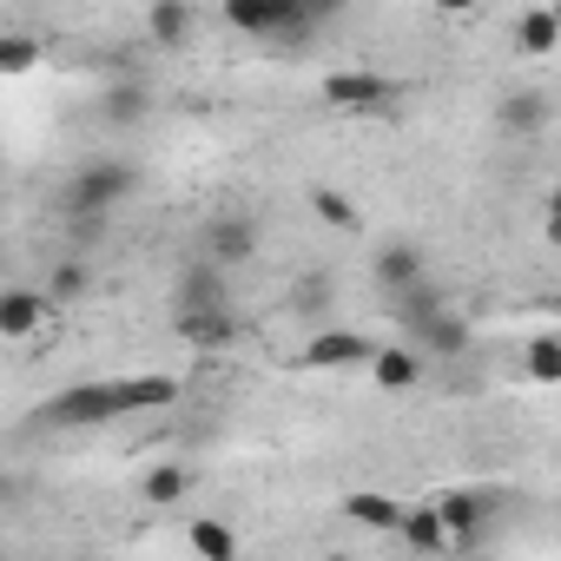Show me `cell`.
<instances>
[{"label":"cell","mask_w":561,"mask_h":561,"mask_svg":"<svg viewBox=\"0 0 561 561\" xmlns=\"http://www.w3.org/2000/svg\"><path fill=\"white\" fill-rule=\"evenodd\" d=\"M133 192H139V165H133V159H80L73 179H67V192H60V211L113 218Z\"/></svg>","instance_id":"3957f363"},{"label":"cell","mask_w":561,"mask_h":561,"mask_svg":"<svg viewBox=\"0 0 561 561\" xmlns=\"http://www.w3.org/2000/svg\"><path fill=\"white\" fill-rule=\"evenodd\" d=\"M41 291H47V305H54V311H60V305H80V298L93 291V264H87L80 251H67V257L47 271V285H41Z\"/></svg>","instance_id":"d6986e66"},{"label":"cell","mask_w":561,"mask_h":561,"mask_svg":"<svg viewBox=\"0 0 561 561\" xmlns=\"http://www.w3.org/2000/svg\"><path fill=\"white\" fill-rule=\"evenodd\" d=\"M443 305H449V291L436 285V277H423V285H410V291H397V298H390V311H397V324H403V331H410V324H423V318H436Z\"/></svg>","instance_id":"603a6c76"},{"label":"cell","mask_w":561,"mask_h":561,"mask_svg":"<svg viewBox=\"0 0 561 561\" xmlns=\"http://www.w3.org/2000/svg\"><path fill=\"white\" fill-rule=\"evenodd\" d=\"M291 318H305V324H318V331L337 318V277H331L324 264H311V271L291 277Z\"/></svg>","instance_id":"4fadbf2b"},{"label":"cell","mask_w":561,"mask_h":561,"mask_svg":"<svg viewBox=\"0 0 561 561\" xmlns=\"http://www.w3.org/2000/svg\"><path fill=\"white\" fill-rule=\"evenodd\" d=\"M0 502H21V482H14L8 469H0Z\"/></svg>","instance_id":"83f0119b"},{"label":"cell","mask_w":561,"mask_h":561,"mask_svg":"<svg viewBox=\"0 0 561 561\" xmlns=\"http://www.w3.org/2000/svg\"><path fill=\"white\" fill-rule=\"evenodd\" d=\"M403 344H410L423 364H456V357H469V351H476V324H469L456 305H443L436 318L410 324V331H403Z\"/></svg>","instance_id":"ba28073f"},{"label":"cell","mask_w":561,"mask_h":561,"mask_svg":"<svg viewBox=\"0 0 561 561\" xmlns=\"http://www.w3.org/2000/svg\"><path fill=\"white\" fill-rule=\"evenodd\" d=\"M192 482H198L192 462H152V469L139 476V502H146V508H179V502L192 495Z\"/></svg>","instance_id":"e0dca14e"},{"label":"cell","mask_w":561,"mask_h":561,"mask_svg":"<svg viewBox=\"0 0 561 561\" xmlns=\"http://www.w3.org/2000/svg\"><path fill=\"white\" fill-rule=\"evenodd\" d=\"M508 34H515V54H535V60H541V54L561 47V14H554V8H528V14H515Z\"/></svg>","instance_id":"ffe728a7"},{"label":"cell","mask_w":561,"mask_h":561,"mask_svg":"<svg viewBox=\"0 0 561 561\" xmlns=\"http://www.w3.org/2000/svg\"><path fill=\"white\" fill-rule=\"evenodd\" d=\"M522 364H528V377H535V383H554V377H561V337H554V331H541V337H528V351H522Z\"/></svg>","instance_id":"484cf974"},{"label":"cell","mask_w":561,"mask_h":561,"mask_svg":"<svg viewBox=\"0 0 561 561\" xmlns=\"http://www.w3.org/2000/svg\"><path fill=\"white\" fill-rule=\"evenodd\" d=\"M34 67H41V41H34V34H0V73L21 80V73H34Z\"/></svg>","instance_id":"4316f807"},{"label":"cell","mask_w":561,"mask_h":561,"mask_svg":"<svg viewBox=\"0 0 561 561\" xmlns=\"http://www.w3.org/2000/svg\"><path fill=\"white\" fill-rule=\"evenodd\" d=\"M185 548H192V561H238V528L225 515H192Z\"/></svg>","instance_id":"ac0fdd59"},{"label":"cell","mask_w":561,"mask_h":561,"mask_svg":"<svg viewBox=\"0 0 561 561\" xmlns=\"http://www.w3.org/2000/svg\"><path fill=\"white\" fill-rule=\"evenodd\" d=\"M139 27H146V41H152L159 54H179V47L198 41V8H192V0H152Z\"/></svg>","instance_id":"8fae6325"},{"label":"cell","mask_w":561,"mask_h":561,"mask_svg":"<svg viewBox=\"0 0 561 561\" xmlns=\"http://www.w3.org/2000/svg\"><path fill=\"white\" fill-rule=\"evenodd\" d=\"M331 21V8H305V0H225V27L251 41H311Z\"/></svg>","instance_id":"7a4b0ae2"},{"label":"cell","mask_w":561,"mask_h":561,"mask_svg":"<svg viewBox=\"0 0 561 561\" xmlns=\"http://www.w3.org/2000/svg\"><path fill=\"white\" fill-rule=\"evenodd\" d=\"M47 318H54V305H47L41 285H8L0 291V337H34Z\"/></svg>","instance_id":"9a60e30c"},{"label":"cell","mask_w":561,"mask_h":561,"mask_svg":"<svg viewBox=\"0 0 561 561\" xmlns=\"http://www.w3.org/2000/svg\"><path fill=\"white\" fill-rule=\"evenodd\" d=\"M548 119H554V93H541V87H515L495 106V126L508 139H535V133H548Z\"/></svg>","instance_id":"7c38bea8"},{"label":"cell","mask_w":561,"mask_h":561,"mask_svg":"<svg viewBox=\"0 0 561 561\" xmlns=\"http://www.w3.org/2000/svg\"><path fill=\"white\" fill-rule=\"evenodd\" d=\"M443 535H449V554H469L482 548L495 528H502V508H508V489H449L443 502H430Z\"/></svg>","instance_id":"277c9868"},{"label":"cell","mask_w":561,"mask_h":561,"mask_svg":"<svg viewBox=\"0 0 561 561\" xmlns=\"http://www.w3.org/2000/svg\"><path fill=\"white\" fill-rule=\"evenodd\" d=\"M0 271H8V244H0Z\"/></svg>","instance_id":"f1b7e54d"},{"label":"cell","mask_w":561,"mask_h":561,"mask_svg":"<svg viewBox=\"0 0 561 561\" xmlns=\"http://www.w3.org/2000/svg\"><path fill=\"white\" fill-rule=\"evenodd\" d=\"M370 357H377V344L364 337V331H351V324H324V331H311V344L298 351V370H370Z\"/></svg>","instance_id":"9c48e42d"},{"label":"cell","mask_w":561,"mask_h":561,"mask_svg":"<svg viewBox=\"0 0 561 561\" xmlns=\"http://www.w3.org/2000/svg\"><path fill=\"white\" fill-rule=\"evenodd\" d=\"M324 100L337 113H397L410 100V87L390 73H370V67H337V73H324Z\"/></svg>","instance_id":"8992f818"},{"label":"cell","mask_w":561,"mask_h":561,"mask_svg":"<svg viewBox=\"0 0 561 561\" xmlns=\"http://www.w3.org/2000/svg\"><path fill=\"white\" fill-rule=\"evenodd\" d=\"M423 370H430V364H423L410 344H377V357H370V383H377V390H416Z\"/></svg>","instance_id":"2e32d148"},{"label":"cell","mask_w":561,"mask_h":561,"mask_svg":"<svg viewBox=\"0 0 561 561\" xmlns=\"http://www.w3.org/2000/svg\"><path fill=\"white\" fill-rule=\"evenodd\" d=\"M172 331H179V344H192V351H225V344L238 337V318H172Z\"/></svg>","instance_id":"cb8c5ba5"},{"label":"cell","mask_w":561,"mask_h":561,"mask_svg":"<svg viewBox=\"0 0 561 561\" xmlns=\"http://www.w3.org/2000/svg\"><path fill=\"white\" fill-rule=\"evenodd\" d=\"M324 561H351V554H324Z\"/></svg>","instance_id":"f546056e"},{"label":"cell","mask_w":561,"mask_h":561,"mask_svg":"<svg viewBox=\"0 0 561 561\" xmlns=\"http://www.w3.org/2000/svg\"><path fill=\"white\" fill-rule=\"evenodd\" d=\"M172 403H179V377H159V370H146V377H93V383L54 390L27 423L67 436V430H106V423H126V416H152V410H172Z\"/></svg>","instance_id":"6da1fadb"},{"label":"cell","mask_w":561,"mask_h":561,"mask_svg":"<svg viewBox=\"0 0 561 561\" xmlns=\"http://www.w3.org/2000/svg\"><path fill=\"white\" fill-rule=\"evenodd\" d=\"M370 277H377V291H383V298H397V291H410V285H423V277H430V257H423V244L390 238V244H377Z\"/></svg>","instance_id":"30bf717a"},{"label":"cell","mask_w":561,"mask_h":561,"mask_svg":"<svg viewBox=\"0 0 561 561\" xmlns=\"http://www.w3.org/2000/svg\"><path fill=\"white\" fill-rule=\"evenodd\" d=\"M257 244H264L257 211L231 205V211H211V218H205V264L238 271V264H251V257H257Z\"/></svg>","instance_id":"52a82bcc"},{"label":"cell","mask_w":561,"mask_h":561,"mask_svg":"<svg viewBox=\"0 0 561 561\" xmlns=\"http://www.w3.org/2000/svg\"><path fill=\"white\" fill-rule=\"evenodd\" d=\"M311 211H318L331 231H357V225H364L357 198H351V192H337V185H311Z\"/></svg>","instance_id":"d4e9b609"},{"label":"cell","mask_w":561,"mask_h":561,"mask_svg":"<svg viewBox=\"0 0 561 561\" xmlns=\"http://www.w3.org/2000/svg\"><path fill=\"white\" fill-rule=\"evenodd\" d=\"M172 318H238V305H231V271H218L205 257H185L179 277H172Z\"/></svg>","instance_id":"5b68a950"},{"label":"cell","mask_w":561,"mask_h":561,"mask_svg":"<svg viewBox=\"0 0 561 561\" xmlns=\"http://www.w3.org/2000/svg\"><path fill=\"white\" fill-rule=\"evenodd\" d=\"M397 535H403V548H416V554H449V535H443V522H436L430 502H423V508H403Z\"/></svg>","instance_id":"7402d4cb"},{"label":"cell","mask_w":561,"mask_h":561,"mask_svg":"<svg viewBox=\"0 0 561 561\" xmlns=\"http://www.w3.org/2000/svg\"><path fill=\"white\" fill-rule=\"evenodd\" d=\"M344 515H351L357 528L397 535V522H403V502H390V495H377V489H351V495H344Z\"/></svg>","instance_id":"44dd1931"},{"label":"cell","mask_w":561,"mask_h":561,"mask_svg":"<svg viewBox=\"0 0 561 561\" xmlns=\"http://www.w3.org/2000/svg\"><path fill=\"white\" fill-rule=\"evenodd\" d=\"M100 119H106V126H146V119H152V80H146V73L106 80V87H100Z\"/></svg>","instance_id":"5bb4252c"}]
</instances>
